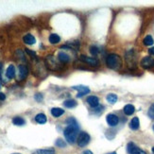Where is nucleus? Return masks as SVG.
<instances>
[{
  "label": "nucleus",
  "mask_w": 154,
  "mask_h": 154,
  "mask_svg": "<svg viewBox=\"0 0 154 154\" xmlns=\"http://www.w3.org/2000/svg\"><path fill=\"white\" fill-rule=\"evenodd\" d=\"M106 64L112 70H119L122 66L121 57L117 54H110L106 58Z\"/></svg>",
  "instance_id": "nucleus-1"
},
{
  "label": "nucleus",
  "mask_w": 154,
  "mask_h": 154,
  "mask_svg": "<svg viewBox=\"0 0 154 154\" xmlns=\"http://www.w3.org/2000/svg\"><path fill=\"white\" fill-rule=\"evenodd\" d=\"M78 132H79V128L68 125L63 131L65 140L69 144H74L78 139Z\"/></svg>",
  "instance_id": "nucleus-2"
},
{
  "label": "nucleus",
  "mask_w": 154,
  "mask_h": 154,
  "mask_svg": "<svg viewBox=\"0 0 154 154\" xmlns=\"http://www.w3.org/2000/svg\"><path fill=\"white\" fill-rule=\"evenodd\" d=\"M126 64L130 70H135L137 67V57L136 53L133 49H130L125 53Z\"/></svg>",
  "instance_id": "nucleus-3"
},
{
  "label": "nucleus",
  "mask_w": 154,
  "mask_h": 154,
  "mask_svg": "<svg viewBox=\"0 0 154 154\" xmlns=\"http://www.w3.org/2000/svg\"><path fill=\"white\" fill-rule=\"evenodd\" d=\"M45 63L46 67H48L51 71H58L59 69H61V66H60V64L57 63L55 58L53 56H51V55H48V56L45 57Z\"/></svg>",
  "instance_id": "nucleus-4"
},
{
  "label": "nucleus",
  "mask_w": 154,
  "mask_h": 154,
  "mask_svg": "<svg viewBox=\"0 0 154 154\" xmlns=\"http://www.w3.org/2000/svg\"><path fill=\"white\" fill-rule=\"evenodd\" d=\"M90 139H91L90 135L87 132H84V131L79 132V134L78 136V139H77L78 145L79 146H87V145L89 144Z\"/></svg>",
  "instance_id": "nucleus-5"
},
{
  "label": "nucleus",
  "mask_w": 154,
  "mask_h": 154,
  "mask_svg": "<svg viewBox=\"0 0 154 154\" xmlns=\"http://www.w3.org/2000/svg\"><path fill=\"white\" fill-rule=\"evenodd\" d=\"M79 60L82 62L89 64L90 66H99V64H100L97 58H94V57H88V56H85V55H80Z\"/></svg>",
  "instance_id": "nucleus-6"
},
{
  "label": "nucleus",
  "mask_w": 154,
  "mask_h": 154,
  "mask_svg": "<svg viewBox=\"0 0 154 154\" xmlns=\"http://www.w3.org/2000/svg\"><path fill=\"white\" fill-rule=\"evenodd\" d=\"M140 64L144 69H150L154 67V59L150 56H146L141 60Z\"/></svg>",
  "instance_id": "nucleus-7"
},
{
  "label": "nucleus",
  "mask_w": 154,
  "mask_h": 154,
  "mask_svg": "<svg viewBox=\"0 0 154 154\" xmlns=\"http://www.w3.org/2000/svg\"><path fill=\"white\" fill-rule=\"evenodd\" d=\"M127 151H128L129 154H146V151L139 149L134 143H131V142L129 143L128 146H127Z\"/></svg>",
  "instance_id": "nucleus-8"
},
{
  "label": "nucleus",
  "mask_w": 154,
  "mask_h": 154,
  "mask_svg": "<svg viewBox=\"0 0 154 154\" xmlns=\"http://www.w3.org/2000/svg\"><path fill=\"white\" fill-rule=\"evenodd\" d=\"M29 75V69L24 64H19L18 66V80H24Z\"/></svg>",
  "instance_id": "nucleus-9"
},
{
  "label": "nucleus",
  "mask_w": 154,
  "mask_h": 154,
  "mask_svg": "<svg viewBox=\"0 0 154 154\" xmlns=\"http://www.w3.org/2000/svg\"><path fill=\"white\" fill-rule=\"evenodd\" d=\"M72 89H74L76 91L79 92L78 94V97H82L83 96L87 95V94H89L90 93V89H89V87H87V86H84V85H78V86H73L72 87Z\"/></svg>",
  "instance_id": "nucleus-10"
},
{
  "label": "nucleus",
  "mask_w": 154,
  "mask_h": 154,
  "mask_svg": "<svg viewBox=\"0 0 154 154\" xmlns=\"http://www.w3.org/2000/svg\"><path fill=\"white\" fill-rule=\"evenodd\" d=\"M106 121L110 127H116L119 123V118L116 115L109 113V115L106 116Z\"/></svg>",
  "instance_id": "nucleus-11"
},
{
  "label": "nucleus",
  "mask_w": 154,
  "mask_h": 154,
  "mask_svg": "<svg viewBox=\"0 0 154 154\" xmlns=\"http://www.w3.org/2000/svg\"><path fill=\"white\" fill-rule=\"evenodd\" d=\"M87 102L92 107V108H97L99 106V99L96 96H90L87 98Z\"/></svg>",
  "instance_id": "nucleus-12"
},
{
  "label": "nucleus",
  "mask_w": 154,
  "mask_h": 154,
  "mask_svg": "<svg viewBox=\"0 0 154 154\" xmlns=\"http://www.w3.org/2000/svg\"><path fill=\"white\" fill-rule=\"evenodd\" d=\"M15 74H16V70H15L14 65H12V64L9 65V67L6 70V77L9 79H11L15 77Z\"/></svg>",
  "instance_id": "nucleus-13"
},
{
  "label": "nucleus",
  "mask_w": 154,
  "mask_h": 154,
  "mask_svg": "<svg viewBox=\"0 0 154 154\" xmlns=\"http://www.w3.org/2000/svg\"><path fill=\"white\" fill-rule=\"evenodd\" d=\"M58 60L62 63H68L69 61H70V57H69L68 54H66L65 52L61 51V52L58 53Z\"/></svg>",
  "instance_id": "nucleus-14"
},
{
  "label": "nucleus",
  "mask_w": 154,
  "mask_h": 154,
  "mask_svg": "<svg viewBox=\"0 0 154 154\" xmlns=\"http://www.w3.org/2000/svg\"><path fill=\"white\" fill-rule=\"evenodd\" d=\"M23 41H24L25 44L31 45H34L36 43V39H35L34 36L31 35V34H26L23 37Z\"/></svg>",
  "instance_id": "nucleus-15"
},
{
  "label": "nucleus",
  "mask_w": 154,
  "mask_h": 154,
  "mask_svg": "<svg viewBox=\"0 0 154 154\" xmlns=\"http://www.w3.org/2000/svg\"><path fill=\"white\" fill-rule=\"evenodd\" d=\"M140 127V122H139V118L138 117H133L131 122H130V128L132 131H137Z\"/></svg>",
  "instance_id": "nucleus-16"
},
{
  "label": "nucleus",
  "mask_w": 154,
  "mask_h": 154,
  "mask_svg": "<svg viewBox=\"0 0 154 154\" xmlns=\"http://www.w3.org/2000/svg\"><path fill=\"white\" fill-rule=\"evenodd\" d=\"M123 112L126 116H131V115H133V112H135V108H134V106L131 104H127L124 107Z\"/></svg>",
  "instance_id": "nucleus-17"
},
{
  "label": "nucleus",
  "mask_w": 154,
  "mask_h": 154,
  "mask_svg": "<svg viewBox=\"0 0 154 154\" xmlns=\"http://www.w3.org/2000/svg\"><path fill=\"white\" fill-rule=\"evenodd\" d=\"M35 121L38 123V124H45L48 121V118H46V116L45 113H38V115L35 116Z\"/></svg>",
  "instance_id": "nucleus-18"
},
{
  "label": "nucleus",
  "mask_w": 154,
  "mask_h": 154,
  "mask_svg": "<svg viewBox=\"0 0 154 154\" xmlns=\"http://www.w3.org/2000/svg\"><path fill=\"white\" fill-rule=\"evenodd\" d=\"M48 40H49V43L50 44L56 45V44L60 43V41H61V37H60L58 34H56V33H52V34H50Z\"/></svg>",
  "instance_id": "nucleus-19"
},
{
  "label": "nucleus",
  "mask_w": 154,
  "mask_h": 154,
  "mask_svg": "<svg viewBox=\"0 0 154 154\" xmlns=\"http://www.w3.org/2000/svg\"><path fill=\"white\" fill-rule=\"evenodd\" d=\"M64 113V110L62 108H52L51 109V115L54 117H60Z\"/></svg>",
  "instance_id": "nucleus-20"
},
{
  "label": "nucleus",
  "mask_w": 154,
  "mask_h": 154,
  "mask_svg": "<svg viewBox=\"0 0 154 154\" xmlns=\"http://www.w3.org/2000/svg\"><path fill=\"white\" fill-rule=\"evenodd\" d=\"M12 123L13 125L15 126H24L26 124V120L23 117H20V116H16L12 119Z\"/></svg>",
  "instance_id": "nucleus-21"
},
{
  "label": "nucleus",
  "mask_w": 154,
  "mask_h": 154,
  "mask_svg": "<svg viewBox=\"0 0 154 154\" xmlns=\"http://www.w3.org/2000/svg\"><path fill=\"white\" fill-rule=\"evenodd\" d=\"M33 154H55L54 149H38L34 151Z\"/></svg>",
  "instance_id": "nucleus-22"
},
{
  "label": "nucleus",
  "mask_w": 154,
  "mask_h": 154,
  "mask_svg": "<svg viewBox=\"0 0 154 154\" xmlns=\"http://www.w3.org/2000/svg\"><path fill=\"white\" fill-rule=\"evenodd\" d=\"M63 105H64V107H66V108L71 109V108H74V107L77 106V101L74 99H67L63 102Z\"/></svg>",
  "instance_id": "nucleus-23"
},
{
  "label": "nucleus",
  "mask_w": 154,
  "mask_h": 154,
  "mask_svg": "<svg viewBox=\"0 0 154 154\" xmlns=\"http://www.w3.org/2000/svg\"><path fill=\"white\" fill-rule=\"evenodd\" d=\"M117 96L116 95V94H109L108 96L106 97V99L107 101H108L110 104H115L116 101H117Z\"/></svg>",
  "instance_id": "nucleus-24"
},
{
  "label": "nucleus",
  "mask_w": 154,
  "mask_h": 154,
  "mask_svg": "<svg viewBox=\"0 0 154 154\" xmlns=\"http://www.w3.org/2000/svg\"><path fill=\"white\" fill-rule=\"evenodd\" d=\"M154 43V40L152 38L151 35H148V36H146L143 40V44L146 46H149V45H152Z\"/></svg>",
  "instance_id": "nucleus-25"
},
{
  "label": "nucleus",
  "mask_w": 154,
  "mask_h": 154,
  "mask_svg": "<svg viewBox=\"0 0 154 154\" xmlns=\"http://www.w3.org/2000/svg\"><path fill=\"white\" fill-rule=\"evenodd\" d=\"M66 123H67V125L74 126V127H76V128H79V124H78L77 120H76L74 117H70V118H68L67 120H66Z\"/></svg>",
  "instance_id": "nucleus-26"
},
{
  "label": "nucleus",
  "mask_w": 154,
  "mask_h": 154,
  "mask_svg": "<svg viewBox=\"0 0 154 154\" xmlns=\"http://www.w3.org/2000/svg\"><path fill=\"white\" fill-rule=\"evenodd\" d=\"M98 52H99V49H98L97 46H96V45L90 46V53L93 56H97L98 54Z\"/></svg>",
  "instance_id": "nucleus-27"
},
{
  "label": "nucleus",
  "mask_w": 154,
  "mask_h": 154,
  "mask_svg": "<svg viewBox=\"0 0 154 154\" xmlns=\"http://www.w3.org/2000/svg\"><path fill=\"white\" fill-rule=\"evenodd\" d=\"M55 144H56V146H58V148H65V146H66V143L62 139H57V141H56Z\"/></svg>",
  "instance_id": "nucleus-28"
},
{
  "label": "nucleus",
  "mask_w": 154,
  "mask_h": 154,
  "mask_svg": "<svg viewBox=\"0 0 154 154\" xmlns=\"http://www.w3.org/2000/svg\"><path fill=\"white\" fill-rule=\"evenodd\" d=\"M148 115L150 118L154 119V103L149 107V112H148Z\"/></svg>",
  "instance_id": "nucleus-29"
},
{
  "label": "nucleus",
  "mask_w": 154,
  "mask_h": 154,
  "mask_svg": "<svg viewBox=\"0 0 154 154\" xmlns=\"http://www.w3.org/2000/svg\"><path fill=\"white\" fill-rule=\"evenodd\" d=\"M34 97H35V99L37 100L38 102H41L43 100V98H44V96H43V94H36Z\"/></svg>",
  "instance_id": "nucleus-30"
},
{
  "label": "nucleus",
  "mask_w": 154,
  "mask_h": 154,
  "mask_svg": "<svg viewBox=\"0 0 154 154\" xmlns=\"http://www.w3.org/2000/svg\"><path fill=\"white\" fill-rule=\"evenodd\" d=\"M26 52L28 53V54H29L32 58H36V53L34 51H31L29 49H26Z\"/></svg>",
  "instance_id": "nucleus-31"
},
{
  "label": "nucleus",
  "mask_w": 154,
  "mask_h": 154,
  "mask_svg": "<svg viewBox=\"0 0 154 154\" xmlns=\"http://www.w3.org/2000/svg\"><path fill=\"white\" fill-rule=\"evenodd\" d=\"M5 98H6L5 94H3V93H0V101H2V100H4Z\"/></svg>",
  "instance_id": "nucleus-32"
},
{
  "label": "nucleus",
  "mask_w": 154,
  "mask_h": 154,
  "mask_svg": "<svg viewBox=\"0 0 154 154\" xmlns=\"http://www.w3.org/2000/svg\"><path fill=\"white\" fill-rule=\"evenodd\" d=\"M82 154H93V152L91 150H89V149H86V150L82 151Z\"/></svg>",
  "instance_id": "nucleus-33"
},
{
  "label": "nucleus",
  "mask_w": 154,
  "mask_h": 154,
  "mask_svg": "<svg viewBox=\"0 0 154 154\" xmlns=\"http://www.w3.org/2000/svg\"><path fill=\"white\" fill-rule=\"evenodd\" d=\"M149 53L150 55H154V46L149 49Z\"/></svg>",
  "instance_id": "nucleus-34"
},
{
  "label": "nucleus",
  "mask_w": 154,
  "mask_h": 154,
  "mask_svg": "<svg viewBox=\"0 0 154 154\" xmlns=\"http://www.w3.org/2000/svg\"><path fill=\"white\" fill-rule=\"evenodd\" d=\"M2 68H3V65H2V63H0V79H1V73H2Z\"/></svg>",
  "instance_id": "nucleus-35"
},
{
  "label": "nucleus",
  "mask_w": 154,
  "mask_h": 154,
  "mask_svg": "<svg viewBox=\"0 0 154 154\" xmlns=\"http://www.w3.org/2000/svg\"><path fill=\"white\" fill-rule=\"evenodd\" d=\"M107 154H117V153L113 151V152H110V153H107Z\"/></svg>",
  "instance_id": "nucleus-36"
},
{
  "label": "nucleus",
  "mask_w": 154,
  "mask_h": 154,
  "mask_svg": "<svg viewBox=\"0 0 154 154\" xmlns=\"http://www.w3.org/2000/svg\"><path fill=\"white\" fill-rule=\"evenodd\" d=\"M152 152L154 153V146H153V148H152Z\"/></svg>",
  "instance_id": "nucleus-37"
},
{
  "label": "nucleus",
  "mask_w": 154,
  "mask_h": 154,
  "mask_svg": "<svg viewBox=\"0 0 154 154\" xmlns=\"http://www.w3.org/2000/svg\"><path fill=\"white\" fill-rule=\"evenodd\" d=\"M12 154H20V153H12Z\"/></svg>",
  "instance_id": "nucleus-38"
},
{
  "label": "nucleus",
  "mask_w": 154,
  "mask_h": 154,
  "mask_svg": "<svg viewBox=\"0 0 154 154\" xmlns=\"http://www.w3.org/2000/svg\"><path fill=\"white\" fill-rule=\"evenodd\" d=\"M0 88H1V83H0Z\"/></svg>",
  "instance_id": "nucleus-39"
},
{
  "label": "nucleus",
  "mask_w": 154,
  "mask_h": 154,
  "mask_svg": "<svg viewBox=\"0 0 154 154\" xmlns=\"http://www.w3.org/2000/svg\"><path fill=\"white\" fill-rule=\"evenodd\" d=\"M153 131H154V125H153Z\"/></svg>",
  "instance_id": "nucleus-40"
}]
</instances>
